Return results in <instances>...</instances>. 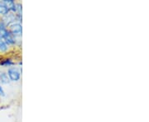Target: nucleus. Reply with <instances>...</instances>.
I'll return each instance as SVG.
<instances>
[{
  "label": "nucleus",
  "instance_id": "9",
  "mask_svg": "<svg viewBox=\"0 0 149 122\" xmlns=\"http://www.w3.org/2000/svg\"><path fill=\"white\" fill-rule=\"evenodd\" d=\"M0 64L1 66H11V65H13L14 63L13 62V60L11 59H3L0 62Z\"/></svg>",
  "mask_w": 149,
  "mask_h": 122
},
{
  "label": "nucleus",
  "instance_id": "3",
  "mask_svg": "<svg viewBox=\"0 0 149 122\" xmlns=\"http://www.w3.org/2000/svg\"><path fill=\"white\" fill-rule=\"evenodd\" d=\"M17 20V17L15 14H13V13H12V12H8V14H6L4 17H3V22H4V24H5L6 26L8 27V26H9L11 24H13V23H14L15 21Z\"/></svg>",
  "mask_w": 149,
  "mask_h": 122
},
{
  "label": "nucleus",
  "instance_id": "4",
  "mask_svg": "<svg viewBox=\"0 0 149 122\" xmlns=\"http://www.w3.org/2000/svg\"><path fill=\"white\" fill-rule=\"evenodd\" d=\"M6 8H8V12H17L16 10V3L13 0H4L3 1Z\"/></svg>",
  "mask_w": 149,
  "mask_h": 122
},
{
  "label": "nucleus",
  "instance_id": "1",
  "mask_svg": "<svg viewBox=\"0 0 149 122\" xmlns=\"http://www.w3.org/2000/svg\"><path fill=\"white\" fill-rule=\"evenodd\" d=\"M8 30L15 38L20 37L22 34V27L21 23L19 22H14L9 25Z\"/></svg>",
  "mask_w": 149,
  "mask_h": 122
},
{
  "label": "nucleus",
  "instance_id": "2",
  "mask_svg": "<svg viewBox=\"0 0 149 122\" xmlns=\"http://www.w3.org/2000/svg\"><path fill=\"white\" fill-rule=\"evenodd\" d=\"M7 74L9 80L13 82H17L20 80V78H21V72L15 67H12L8 69Z\"/></svg>",
  "mask_w": 149,
  "mask_h": 122
},
{
  "label": "nucleus",
  "instance_id": "8",
  "mask_svg": "<svg viewBox=\"0 0 149 122\" xmlns=\"http://www.w3.org/2000/svg\"><path fill=\"white\" fill-rule=\"evenodd\" d=\"M8 12H9L8 10V8H6L3 1H0V14L5 16L6 14H8Z\"/></svg>",
  "mask_w": 149,
  "mask_h": 122
},
{
  "label": "nucleus",
  "instance_id": "11",
  "mask_svg": "<svg viewBox=\"0 0 149 122\" xmlns=\"http://www.w3.org/2000/svg\"><path fill=\"white\" fill-rule=\"evenodd\" d=\"M0 74H1V72H0Z\"/></svg>",
  "mask_w": 149,
  "mask_h": 122
},
{
  "label": "nucleus",
  "instance_id": "5",
  "mask_svg": "<svg viewBox=\"0 0 149 122\" xmlns=\"http://www.w3.org/2000/svg\"><path fill=\"white\" fill-rule=\"evenodd\" d=\"M8 28L7 26L4 24V22L2 21H0V39H3V37L5 36V34L8 32Z\"/></svg>",
  "mask_w": 149,
  "mask_h": 122
},
{
  "label": "nucleus",
  "instance_id": "6",
  "mask_svg": "<svg viewBox=\"0 0 149 122\" xmlns=\"http://www.w3.org/2000/svg\"><path fill=\"white\" fill-rule=\"evenodd\" d=\"M9 82H10V80L8 77L7 73L3 72L0 74V83H2L3 84H8V83H9Z\"/></svg>",
  "mask_w": 149,
  "mask_h": 122
},
{
  "label": "nucleus",
  "instance_id": "7",
  "mask_svg": "<svg viewBox=\"0 0 149 122\" xmlns=\"http://www.w3.org/2000/svg\"><path fill=\"white\" fill-rule=\"evenodd\" d=\"M8 50V45L3 39H0V52L6 53Z\"/></svg>",
  "mask_w": 149,
  "mask_h": 122
},
{
  "label": "nucleus",
  "instance_id": "10",
  "mask_svg": "<svg viewBox=\"0 0 149 122\" xmlns=\"http://www.w3.org/2000/svg\"><path fill=\"white\" fill-rule=\"evenodd\" d=\"M0 96H5V92L3 90V88H2L1 83H0Z\"/></svg>",
  "mask_w": 149,
  "mask_h": 122
}]
</instances>
